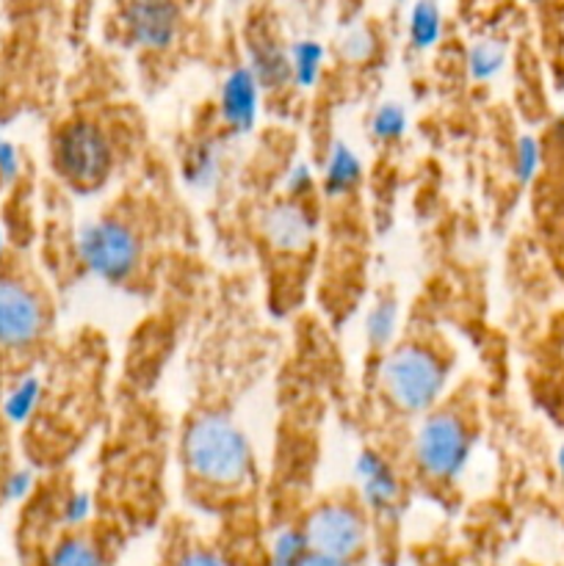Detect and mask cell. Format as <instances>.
I'll return each instance as SVG.
<instances>
[{
  "mask_svg": "<svg viewBox=\"0 0 564 566\" xmlns=\"http://www.w3.org/2000/svg\"><path fill=\"white\" fill-rule=\"evenodd\" d=\"M182 459L199 481L236 486L252 473V448L230 415H199L182 437Z\"/></svg>",
  "mask_w": 564,
  "mask_h": 566,
  "instance_id": "obj_1",
  "label": "cell"
},
{
  "mask_svg": "<svg viewBox=\"0 0 564 566\" xmlns=\"http://www.w3.org/2000/svg\"><path fill=\"white\" fill-rule=\"evenodd\" d=\"M382 387L401 412H426L446 387V368L426 348H396L382 365Z\"/></svg>",
  "mask_w": 564,
  "mask_h": 566,
  "instance_id": "obj_2",
  "label": "cell"
},
{
  "mask_svg": "<svg viewBox=\"0 0 564 566\" xmlns=\"http://www.w3.org/2000/svg\"><path fill=\"white\" fill-rule=\"evenodd\" d=\"M53 164L70 186L81 188V191H94L108 180L111 166H114V149L97 125L77 119L61 127L55 136Z\"/></svg>",
  "mask_w": 564,
  "mask_h": 566,
  "instance_id": "obj_3",
  "label": "cell"
},
{
  "mask_svg": "<svg viewBox=\"0 0 564 566\" xmlns=\"http://www.w3.org/2000/svg\"><path fill=\"white\" fill-rule=\"evenodd\" d=\"M247 66L263 92L293 83L291 44L282 39L280 14L269 0H252L247 11Z\"/></svg>",
  "mask_w": 564,
  "mask_h": 566,
  "instance_id": "obj_4",
  "label": "cell"
},
{
  "mask_svg": "<svg viewBox=\"0 0 564 566\" xmlns=\"http://www.w3.org/2000/svg\"><path fill=\"white\" fill-rule=\"evenodd\" d=\"M473 437L462 418L453 412H435L424 420L415 437V459L435 481H451L470 459Z\"/></svg>",
  "mask_w": 564,
  "mask_h": 566,
  "instance_id": "obj_5",
  "label": "cell"
},
{
  "mask_svg": "<svg viewBox=\"0 0 564 566\" xmlns=\"http://www.w3.org/2000/svg\"><path fill=\"white\" fill-rule=\"evenodd\" d=\"M138 238L119 221H92L81 232V258L105 282H125L138 265Z\"/></svg>",
  "mask_w": 564,
  "mask_h": 566,
  "instance_id": "obj_6",
  "label": "cell"
},
{
  "mask_svg": "<svg viewBox=\"0 0 564 566\" xmlns=\"http://www.w3.org/2000/svg\"><path fill=\"white\" fill-rule=\"evenodd\" d=\"M302 531L307 536L310 551L348 558V562L363 551L365 539H368L363 514L343 503H326V506L315 509Z\"/></svg>",
  "mask_w": 564,
  "mask_h": 566,
  "instance_id": "obj_7",
  "label": "cell"
},
{
  "mask_svg": "<svg viewBox=\"0 0 564 566\" xmlns=\"http://www.w3.org/2000/svg\"><path fill=\"white\" fill-rule=\"evenodd\" d=\"M44 310L36 293L17 280H0V348H25L39 340Z\"/></svg>",
  "mask_w": 564,
  "mask_h": 566,
  "instance_id": "obj_8",
  "label": "cell"
},
{
  "mask_svg": "<svg viewBox=\"0 0 564 566\" xmlns=\"http://www.w3.org/2000/svg\"><path fill=\"white\" fill-rule=\"evenodd\" d=\"M263 88L247 64L236 66L221 86V119L232 133H249L258 119V99Z\"/></svg>",
  "mask_w": 564,
  "mask_h": 566,
  "instance_id": "obj_9",
  "label": "cell"
},
{
  "mask_svg": "<svg viewBox=\"0 0 564 566\" xmlns=\"http://www.w3.org/2000/svg\"><path fill=\"white\" fill-rule=\"evenodd\" d=\"M357 481L359 490H363L365 503L376 512H387L398 503V479L393 473L390 464L374 451H365L357 459Z\"/></svg>",
  "mask_w": 564,
  "mask_h": 566,
  "instance_id": "obj_10",
  "label": "cell"
},
{
  "mask_svg": "<svg viewBox=\"0 0 564 566\" xmlns=\"http://www.w3.org/2000/svg\"><path fill=\"white\" fill-rule=\"evenodd\" d=\"M265 235L271 238L276 249L285 252H296L307 243L310 238V221L302 208L296 205H276L265 219Z\"/></svg>",
  "mask_w": 564,
  "mask_h": 566,
  "instance_id": "obj_11",
  "label": "cell"
},
{
  "mask_svg": "<svg viewBox=\"0 0 564 566\" xmlns=\"http://www.w3.org/2000/svg\"><path fill=\"white\" fill-rule=\"evenodd\" d=\"M359 177H363V164H359L357 153L348 144L337 142L330 149V158L324 166V191L330 197H341L357 186Z\"/></svg>",
  "mask_w": 564,
  "mask_h": 566,
  "instance_id": "obj_12",
  "label": "cell"
},
{
  "mask_svg": "<svg viewBox=\"0 0 564 566\" xmlns=\"http://www.w3.org/2000/svg\"><path fill=\"white\" fill-rule=\"evenodd\" d=\"M442 36V14L437 0H418L409 14V42L418 50H429Z\"/></svg>",
  "mask_w": 564,
  "mask_h": 566,
  "instance_id": "obj_13",
  "label": "cell"
},
{
  "mask_svg": "<svg viewBox=\"0 0 564 566\" xmlns=\"http://www.w3.org/2000/svg\"><path fill=\"white\" fill-rule=\"evenodd\" d=\"M291 66H293V83L302 88H310L318 81L321 70H324V48L313 39H302V42L291 44Z\"/></svg>",
  "mask_w": 564,
  "mask_h": 566,
  "instance_id": "obj_14",
  "label": "cell"
},
{
  "mask_svg": "<svg viewBox=\"0 0 564 566\" xmlns=\"http://www.w3.org/2000/svg\"><path fill=\"white\" fill-rule=\"evenodd\" d=\"M44 566H105V558L100 553V547H94L88 539L70 536V539L59 542L53 547V553H50Z\"/></svg>",
  "mask_w": 564,
  "mask_h": 566,
  "instance_id": "obj_15",
  "label": "cell"
},
{
  "mask_svg": "<svg viewBox=\"0 0 564 566\" xmlns=\"http://www.w3.org/2000/svg\"><path fill=\"white\" fill-rule=\"evenodd\" d=\"M503 64H506V48L498 39H484V42L473 44L468 55L470 75L476 81H490L503 70Z\"/></svg>",
  "mask_w": 564,
  "mask_h": 566,
  "instance_id": "obj_16",
  "label": "cell"
},
{
  "mask_svg": "<svg viewBox=\"0 0 564 566\" xmlns=\"http://www.w3.org/2000/svg\"><path fill=\"white\" fill-rule=\"evenodd\" d=\"M219 171H221V155L213 144H202V147H197L191 155H188L186 175L191 186L210 188L216 180H219Z\"/></svg>",
  "mask_w": 564,
  "mask_h": 566,
  "instance_id": "obj_17",
  "label": "cell"
},
{
  "mask_svg": "<svg viewBox=\"0 0 564 566\" xmlns=\"http://www.w3.org/2000/svg\"><path fill=\"white\" fill-rule=\"evenodd\" d=\"M398 326V304L393 298H382L379 304H374L365 318V335H368V343L374 346H387L396 335Z\"/></svg>",
  "mask_w": 564,
  "mask_h": 566,
  "instance_id": "obj_18",
  "label": "cell"
},
{
  "mask_svg": "<svg viewBox=\"0 0 564 566\" xmlns=\"http://www.w3.org/2000/svg\"><path fill=\"white\" fill-rule=\"evenodd\" d=\"M307 551L310 545L302 528L282 531V534H276L274 545H271V566H299Z\"/></svg>",
  "mask_w": 564,
  "mask_h": 566,
  "instance_id": "obj_19",
  "label": "cell"
},
{
  "mask_svg": "<svg viewBox=\"0 0 564 566\" xmlns=\"http://www.w3.org/2000/svg\"><path fill=\"white\" fill-rule=\"evenodd\" d=\"M404 127H407V114L398 103L379 105L374 119H370V133H374L376 142H396V138H401Z\"/></svg>",
  "mask_w": 564,
  "mask_h": 566,
  "instance_id": "obj_20",
  "label": "cell"
},
{
  "mask_svg": "<svg viewBox=\"0 0 564 566\" xmlns=\"http://www.w3.org/2000/svg\"><path fill=\"white\" fill-rule=\"evenodd\" d=\"M542 166V147L534 142V138H520L518 153H514V175L518 180L529 182L531 177L540 171Z\"/></svg>",
  "mask_w": 564,
  "mask_h": 566,
  "instance_id": "obj_21",
  "label": "cell"
},
{
  "mask_svg": "<svg viewBox=\"0 0 564 566\" xmlns=\"http://www.w3.org/2000/svg\"><path fill=\"white\" fill-rule=\"evenodd\" d=\"M36 381H28V385H22L20 390H14V396H11V403H9V415L11 418H25L28 412H31L33 401H36Z\"/></svg>",
  "mask_w": 564,
  "mask_h": 566,
  "instance_id": "obj_22",
  "label": "cell"
},
{
  "mask_svg": "<svg viewBox=\"0 0 564 566\" xmlns=\"http://www.w3.org/2000/svg\"><path fill=\"white\" fill-rule=\"evenodd\" d=\"M88 514H92V501H88V495H72L70 501L64 503V520L70 525L86 523Z\"/></svg>",
  "mask_w": 564,
  "mask_h": 566,
  "instance_id": "obj_23",
  "label": "cell"
},
{
  "mask_svg": "<svg viewBox=\"0 0 564 566\" xmlns=\"http://www.w3.org/2000/svg\"><path fill=\"white\" fill-rule=\"evenodd\" d=\"M175 566H230L213 551H188Z\"/></svg>",
  "mask_w": 564,
  "mask_h": 566,
  "instance_id": "obj_24",
  "label": "cell"
},
{
  "mask_svg": "<svg viewBox=\"0 0 564 566\" xmlns=\"http://www.w3.org/2000/svg\"><path fill=\"white\" fill-rule=\"evenodd\" d=\"M299 566H354L348 558H337V556H326V553H318V551H307L302 556V562Z\"/></svg>",
  "mask_w": 564,
  "mask_h": 566,
  "instance_id": "obj_25",
  "label": "cell"
},
{
  "mask_svg": "<svg viewBox=\"0 0 564 566\" xmlns=\"http://www.w3.org/2000/svg\"><path fill=\"white\" fill-rule=\"evenodd\" d=\"M363 6L365 0H335L337 20H341L343 25H348V22H354L359 14H363Z\"/></svg>",
  "mask_w": 564,
  "mask_h": 566,
  "instance_id": "obj_26",
  "label": "cell"
},
{
  "mask_svg": "<svg viewBox=\"0 0 564 566\" xmlns=\"http://www.w3.org/2000/svg\"><path fill=\"white\" fill-rule=\"evenodd\" d=\"M288 3H291L293 9L302 11V14L307 17V20L315 22V20H318V17L326 11V6H330V0H288Z\"/></svg>",
  "mask_w": 564,
  "mask_h": 566,
  "instance_id": "obj_27",
  "label": "cell"
},
{
  "mask_svg": "<svg viewBox=\"0 0 564 566\" xmlns=\"http://www.w3.org/2000/svg\"><path fill=\"white\" fill-rule=\"evenodd\" d=\"M310 186H313V175H310L307 166H296V169H291V175H288V188H291L293 193L307 191Z\"/></svg>",
  "mask_w": 564,
  "mask_h": 566,
  "instance_id": "obj_28",
  "label": "cell"
},
{
  "mask_svg": "<svg viewBox=\"0 0 564 566\" xmlns=\"http://www.w3.org/2000/svg\"><path fill=\"white\" fill-rule=\"evenodd\" d=\"M94 3H97V0H72V9H75V14H86Z\"/></svg>",
  "mask_w": 564,
  "mask_h": 566,
  "instance_id": "obj_29",
  "label": "cell"
},
{
  "mask_svg": "<svg viewBox=\"0 0 564 566\" xmlns=\"http://www.w3.org/2000/svg\"><path fill=\"white\" fill-rule=\"evenodd\" d=\"M556 464H558V479H562V484H564V448H562V451H558Z\"/></svg>",
  "mask_w": 564,
  "mask_h": 566,
  "instance_id": "obj_30",
  "label": "cell"
}]
</instances>
